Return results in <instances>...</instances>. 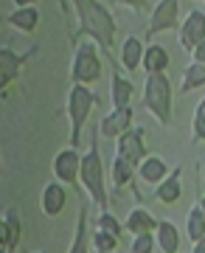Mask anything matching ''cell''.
<instances>
[{
  "instance_id": "cell-10",
  "label": "cell",
  "mask_w": 205,
  "mask_h": 253,
  "mask_svg": "<svg viewBox=\"0 0 205 253\" xmlns=\"http://www.w3.org/2000/svg\"><path fill=\"white\" fill-rule=\"evenodd\" d=\"M96 129L104 138H121L126 129H132V107H113V113L101 118Z\"/></svg>"
},
{
  "instance_id": "cell-5",
  "label": "cell",
  "mask_w": 205,
  "mask_h": 253,
  "mask_svg": "<svg viewBox=\"0 0 205 253\" xmlns=\"http://www.w3.org/2000/svg\"><path fill=\"white\" fill-rule=\"evenodd\" d=\"M71 76L76 84H90L101 76V59H98L96 42H82L76 48V56H73L71 65Z\"/></svg>"
},
{
  "instance_id": "cell-37",
  "label": "cell",
  "mask_w": 205,
  "mask_h": 253,
  "mask_svg": "<svg viewBox=\"0 0 205 253\" xmlns=\"http://www.w3.org/2000/svg\"><path fill=\"white\" fill-rule=\"evenodd\" d=\"M203 3H205V0H203Z\"/></svg>"
},
{
  "instance_id": "cell-9",
  "label": "cell",
  "mask_w": 205,
  "mask_h": 253,
  "mask_svg": "<svg viewBox=\"0 0 205 253\" xmlns=\"http://www.w3.org/2000/svg\"><path fill=\"white\" fill-rule=\"evenodd\" d=\"M79 174H82V155L76 152V146L62 149L54 158V177L59 183H65V186H73Z\"/></svg>"
},
{
  "instance_id": "cell-33",
  "label": "cell",
  "mask_w": 205,
  "mask_h": 253,
  "mask_svg": "<svg viewBox=\"0 0 205 253\" xmlns=\"http://www.w3.org/2000/svg\"><path fill=\"white\" fill-rule=\"evenodd\" d=\"M17 3V9H26V6H34L37 0H14Z\"/></svg>"
},
{
  "instance_id": "cell-24",
  "label": "cell",
  "mask_w": 205,
  "mask_h": 253,
  "mask_svg": "<svg viewBox=\"0 0 205 253\" xmlns=\"http://www.w3.org/2000/svg\"><path fill=\"white\" fill-rule=\"evenodd\" d=\"M68 253H87V206L79 208L76 234H73V242H71V251Z\"/></svg>"
},
{
  "instance_id": "cell-23",
  "label": "cell",
  "mask_w": 205,
  "mask_h": 253,
  "mask_svg": "<svg viewBox=\"0 0 205 253\" xmlns=\"http://www.w3.org/2000/svg\"><path fill=\"white\" fill-rule=\"evenodd\" d=\"M186 234L191 242H200L205 236V214H203V208L194 206V208H188V214H186Z\"/></svg>"
},
{
  "instance_id": "cell-12",
  "label": "cell",
  "mask_w": 205,
  "mask_h": 253,
  "mask_svg": "<svg viewBox=\"0 0 205 253\" xmlns=\"http://www.w3.org/2000/svg\"><path fill=\"white\" fill-rule=\"evenodd\" d=\"M42 211L45 217H56V214H62L65 203H68V194H65V183H48L42 189Z\"/></svg>"
},
{
  "instance_id": "cell-26",
  "label": "cell",
  "mask_w": 205,
  "mask_h": 253,
  "mask_svg": "<svg viewBox=\"0 0 205 253\" xmlns=\"http://www.w3.org/2000/svg\"><path fill=\"white\" fill-rule=\"evenodd\" d=\"M118 239H121V236L110 234V231H101V228H96V234H93V245H96V251H104V253H116Z\"/></svg>"
},
{
  "instance_id": "cell-1",
  "label": "cell",
  "mask_w": 205,
  "mask_h": 253,
  "mask_svg": "<svg viewBox=\"0 0 205 253\" xmlns=\"http://www.w3.org/2000/svg\"><path fill=\"white\" fill-rule=\"evenodd\" d=\"M71 3L79 17L76 37H90L101 51H110L116 40V20L107 11V6H101L98 0H71Z\"/></svg>"
},
{
  "instance_id": "cell-16",
  "label": "cell",
  "mask_w": 205,
  "mask_h": 253,
  "mask_svg": "<svg viewBox=\"0 0 205 253\" xmlns=\"http://www.w3.org/2000/svg\"><path fill=\"white\" fill-rule=\"evenodd\" d=\"M143 42H141V37H126L124 40V45H121V65H124L126 71H138L143 65Z\"/></svg>"
},
{
  "instance_id": "cell-34",
  "label": "cell",
  "mask_w": 205,
  "mask_h": 253,
  "mask_svg": "<svg viewBox=\"0 0 205 253\" xmlns=\"http://www.w3.org/2000/svg\"><path fill=\"white\" fill-rule=\"evenodd\" d=\"M197 206L203 208V214H205V194H203V197H200V203H197Z\"/></svg>"
},
{
  "instance_id": "cell-28",
  "label": "cell",
  "mask_w": 205,
  "mask_h": 253,
  "mask_svg": "<svg viewBox=\"0 0 205 253\" xmlns=\"http://www.w3.org/2000/svg\"><path fill=\"white\" fill-rule=\"evenodd\" d=\"M155 245H158L155 234H138L132 239V253H152L155 251Z\"/></svg>"
},
{
  "instance_id": "cell-17",
  "label": "cell",
  "mask_w": 205,
  "mask_h": 253,
  "mask_svg": "<svg viewBox=\"0 0 205 253\" xmlns=\"http://www.w3.org/2000/svg\"><path fill=\"white\" fill-rule=\"evenodd\" d=\"M110 96H113V107H129V101H132V82L126 79V76H121L118 68L113 71Z\"/></svg>"
},
{
  "instance_id": "cell-15",
  "label": "cell",
  "mask_w": 205,
  "mask_h": 253,
  "mask_svg": "<svg viewBox=\"0 0 205 253\" xmlns=\"http://www.w3.org/2000/svg\"><path fill=\"white\" fill-rule=\"evenodd\" d=\"M180 172H183V169L177 166V169H171V172H169V177H166V180L158 183L155 197L161 200L163 206H174V203L180 200V194H183V186H180Z\"/></svg>"
},
{
  "instance_id": "cell-29",
  "label": "cell",
  "mask_w": 205,
  "mask_h": 253,
  "mask_svg": "<svg viewBox=\"0 0 205 253\" xmlns=\"http://www.w3.org/2000/svg\"><path fill=\"white\" fill-rule=\"evenodd\" d=\"M98 228H101V231H110V234H116V236H121V222H118L110 211H101V217H98Z\"/></svg>"
},
{
  "instance_id": "cell-14",
  "label": "cell",
  "mask_w": 205,
  "mask_h": 253,
  "mask_svg": "<svg viewBox=\"0 0 205 253\" xmlns=\"http://www.w3.org/2000/svg\"><path fill=\"white\" fill-rule=\"evenodd\" d=\"M124 228L132 236H138V234H155V231H158V219L152 217L146 208L138 206V208H132V211H129V217H126Z\"/></svg>"
},
{
  "instance_id": "cell-35",
  "label": "cell",
  "mask_w": 205,
  "mask_h": 253,
  "mask_svg": "<svg viewBox=\"0 0 205 253\" xmlns=\"http://www.w3.org/2000/svg\"><path fill=\"white\" fill-rule=\"evenodd\" d=\"M96 253H104V251H96Z\"/></svg>"
},
{
  "instance_id": "cell-30",
  "label": "cell",
  "mask_w": 205,
  "mask_h": 253,
  "mask_svg": "<svg viewBox=\"0 0 205 253\" xmlns=\"http://www.w3.org/2000/svg\"><path fill=\"white\" fill-rule=\"evenodd\" d=\"M116 3H121V6H126V9H132V11L146 9V0H116Z\"/></svg>"
},
{
  "instance_id": "cell-4",
  "label": "cell",
  "mask_w": 205,
  "mask_h": 253,
  "mask_svg": "<svg viewBox=\"0 0 205 253\" xmlns=\"http://www.w3.org/2000/svg\"><path fill=\"white\" fill-rule=\"evenodd\" d=\"M93 104H96V93L90 90L87 84H76V82H73L71 93H68V116H71V144L76 146V149H79L82 126L87 121Z\"/></svg>"
},
{
  "instance_id": "cell-7",
  "label": "cell",
  "mask_w": 205,
  "mask_h": 253,
  "mask_svg": "<svg viewBox=\"0 0 205 253\" xmlns=\"http://www.w3.org/2000/svg\"><path fill=\"white\" fill-rule=\"evenodd\" d=\"M146 135H143L141 126H132V129H126L124 135L118 138V146H116V155H121L124 161H129L138 169L146 158Z\"/></svg>"
},
{
  "instance_id": "cell-19",
  "label": "cell",
  "mask_w": 205,
  "mask_h": 253,
  "mask_svg": "<svg viewBox=\"0 0 205 253\" xmlns=\"http://www.w3.org/2000/svg\"><path fill=\"white\" fill-rule=\"evenodd\" d=\"M169 172L171 169H166V163L161 158H155V155L143 158V163L138 166V174L143 177V183H163L169 177Z\"/></svg>"
},
{
  "instance_id": "cell-6",
  "label": "cell",
  "mask_w": 205,
  "mask_h": 253,
  "mask_svg": "<svg viewBox=\"0 0 205 253\" xmlns=\"http://www.w3.org/2000/svg\"><path fill=\"white\" fill-rule=\"evenodd\" d=\"M177 20H180V0H161L149 14L146 37H155V34H161V31L177 28Z\"/></svg>"
},
{
  "instance_id": "cell-18",
  "label": "cell",
  "mask_w": 205,
  "mask_h": 253,
  "mask_svg": "<svg viewBox=\"0 0 205 253\" xmlns=\"http://www.w3.org/2000/svg\"><path fill=\"white\" fill-rule=\"evenodd\" d=\"M6 23H9L11 28H17V31L31 34V31L40 26V11H37V6H26V9L11 11L9 17H6Z\"/></svg>"
},
{
  "instance_id": "cell-21",
  "label": "cell",
  "mask_w": 205,
  "mask_h": 253,
  "mask_svg": "<svg viewBox=\"0 0 205 253\" xmlns=\"http://www.w3.org/2000/svg\"><path fill=\"white\" fill-rule=\"evenodd\" d=\"M169 68V51L163 45H149L146 48V54H143V71L149 73H166Z\"/></svg>"
},
{
  "instance_id": "cell-2",
  "label": "cell",
  "mask_w": 205,
  "mask_h": 253,
  "mask_svg": "<svg viewBox=\"0 0 205 253\" xmlns=\"http://www.w3.org/2000/svg\"><path fill=\"white\" fill-rule=\"evenodd\" d=\"M82 186L87 189L90 200L96 203L101 211H107L110 197H107V186H104V166H101V152H98V129L93 135V146L82 155V174H79Z\"/></svg>"
},
{
  "instance_id": "cell-31",
  "label": "cell",
  "mask_w": 205,
  "mask_h": 253,
  "mask_svg": "<svg viewBox=\"0 0 205 253\" xmlns=\"http://www.w3.org/2000/svg\"><path fill=\"white\" fill-rule=\"evenodd\" d=\"M191 59H194V62H205V42H200V45L191 51Z\"/></svg>"
},
{
  "instance_id": "cell-13",
  "label": "cell",
  "mask_w": 205,
  "mask_h": 253,
  "mask_svg": "<svg viewBox=\"0 0 205 253\" xmlns=\"http://www.w3.org/2000/svg\"><path fill=\"white\" fill-rule=\"evenodd\" d=\"M31 54H14L11 51V45H3L0 48V82L3 84H9V82H14L17 79V73H20V68H23V62H26Z\"/></svg>"
},
{
  "instance_id": "cell-8",
  "label": "cell",
  "mask_w": 205,
  "mask_h": 253,
  "mask_svg": "<svg viewBox=\"0 0 205 253\" xmlns=\"http://www.w3.org/2000/svg\"><path fill=\"white\" fill-rule=\"evenodd\" d=\"M177 34H180L177 40H180V48H183V51H194L200 42H205V11L191 9L188 17L180 23Z\"/></svg>"
},
{
  "instance_id": "cell-3",
  "label": "cell",
  "mask_w": 205,
  "mask_h": 253,
  "mask_svg": "<svg viewBox=\"0 0 205 253\" xmlns=\"http://www.w3.org/2000/svg\"><path fill=\"white\" fill-rule=\"evenodd\" d=\"M143 104L163 126L171 124V82L166 73H152L143 87Z\"/></svg>"
},
{
  "instance_id": "cell-22",
  "label": "cell",
  "mask_w": 205,
  "mask_h": 253,
  "mask_svg": "<svg viewBox=\"0 0 205 253\" xmlns=\"http://www.w3.org/2000/svg\"><path fill=\"white\" fill-rule=\"evenodd\" d=\"M205 84V62H188L186 71H183V82H180V90L191 93L197 87Z\"/></svg>"
},
{
  "instance_id": "cell-20",
  "label": "cell",
  "mask_w": 205,
  "mask_h": 253,
  "mask_svg": "<svg viewBox=\"0 0 205 253\" xmlns=\"http://www.w3.org/2000/svg\"><path fill=\"white\" fill-rule=\"evenodd\" d=\"M155 239H158V248H161L163 253H177L180 251V231L174 228V222H158Z\"/></svg>"
},
{
  "instance_id": "cell-36",
  "label": "cell",
  "mask_w": 205,
  "mask_h": 253,
  "mask_svg": "<svg viewBox=\"0 0 205 253\" xmlns=\"http://www.w3.org/2000/svg\"><path fill=\"white\" fill-rule=\"evenodd\" d=\"M40 253H42V251H40Z\"/></svg>"
},
{
  "instance_id": "cell-11",
  "label": "cell",
  "mask_w": 205,
  "mask_h": 253,
  "mask_svg": "<svg viewBox=\"0 0 205 253\" xmlns=\"http://www.w3.org/2000/svg\"><path fill=\"white\" fill-rule=\"evenodd\" d=\"M20 236H23V225H20L17 211H6L3 219H0V245H3V253L17 251Z\"/></svg>"
},
{
  "instance_id": "cell-32",
  "label": "cell",
  "mask_w": 205,
  "mask_h": 253,
  "mask_svg": "<svg viewBox=\"0 0 205 253\" xmlns=\"http://www.w3.org/2000/svg\"><path fill=\"white\" fill-rule=\"evenodd\" d=\"M194 253H205V236L200 239V242H194Z\"/></svg>"
},
{
  "instance_id": "cell-25",
  "label": "cell",
  "mask_w": 205,
  "mask_h": 253,
  "mask_svg": "<svg viewBox=\"0 0 205 253\" xmlns=\"http://www.w3.org/2000/svg\"><path fill=\"white\" fill-rule=\"evenodd\" d=\"M138 172V169H135L132 163L129 161H124V158H121V155H116V161H113V183H116V189H124V186H129V183H132V174Z\"/></svg>"
},
{
  "instance_id": "cell-27",
  "label": "cell",
  "mask_w": 205,
  "mask_h": 253,
  "mask_svg": "<svg viewBox=\"0 0 205 253\" xmlns=\"http://www.w3.org/2000/svg\"><path fill=\"white\" fill-rule=\"evenodd\" d=\"M191 141L194 144H200V141H205V99L197 104L194 110V124H191Z\"/></svg>"
}]
</instances>
